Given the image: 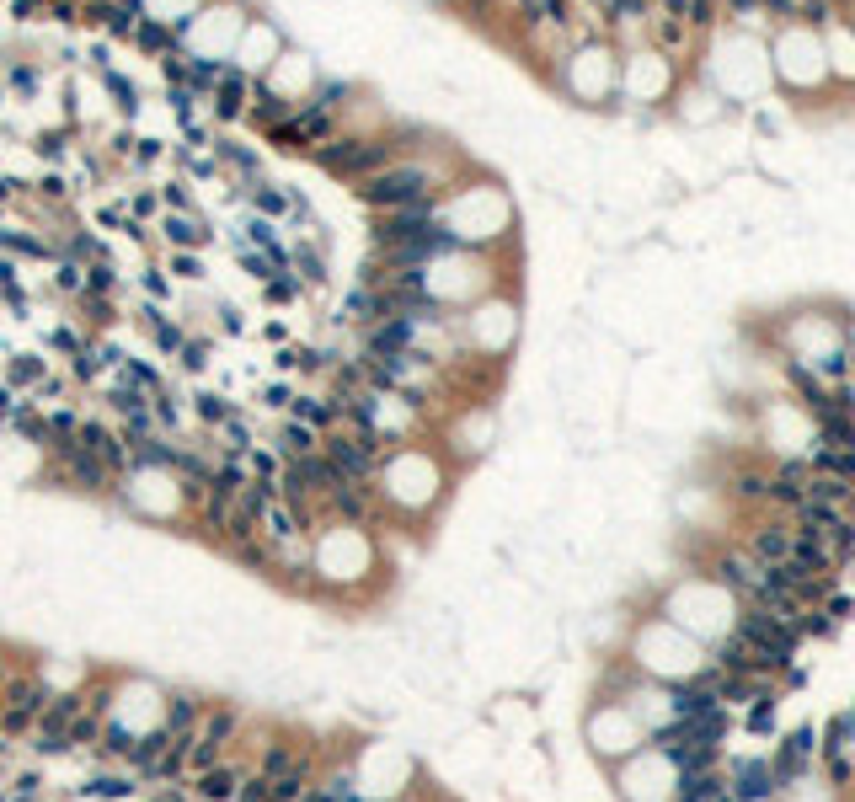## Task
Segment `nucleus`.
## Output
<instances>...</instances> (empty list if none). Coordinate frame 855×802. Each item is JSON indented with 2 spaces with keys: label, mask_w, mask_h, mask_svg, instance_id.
<instances>
[{
  "label": "nucleus",
  "mask_w": 855,
  "mask_h": 802,
  "mask_svg": "<svg viewBox=\"0 0 855 802\" xmlns=\"http://www.w3.org/2000/svg\"><path fill=\"white\" fill-rule=\"evenodd\" d=\"M182 38H176V27H166V22H156V16H139V27H134V49H145V54L166 59L171 49H176Z\"/></svg>",
  "instance_id": "nucleus-21"
},
{
  "label": "nucleus",
  "mask_w": 855,
  "mask_h": 802,
  "mask_svg": "<svg viewBox=\"0 0 855 802\" xmlns=\"http://www.w3.org/2000/svg\"><path fill=\"white\" fill-rule=\"evenodd\" d=\"M38 156L59 161V156H64V134H43V139H38Z\"/></svg>",
  "instance_id": "nucleus-39"
},
{
  "label": "nucleus",
  "mask_w": 855,
  "mask_h": 802,
  "mask_svg": "<svg viewBox=\"0 0 855 802\" xmlns=\"http://www.w3.org/2000/svg\"><path fill=\"white\" fill-rule=\"evenodd\" d=\"M299 759H305V749H294L289 739H268V744H262V759H257L252 770H257V776H268V781H284Z\"/></svg>",
  "instance_id": "nucleus-19"
},
{
  "label": "nucleus",
  "mask_w": 855,
  "mask_h": 802,
  "mask_svg": "<svg viewBox=\"0 0 855 802\" xmlns=\"http://www.w3.org/2000/svg\"><path fill=\"white\" fill-rule=\"evenodd\" d=\"M198 722H204V701H198L193 690H176V695L166 701L161 728H166L171 739H193V733H198Z\"/></svg>",
  "instance_id": "nucleus-16"
},
{
  "label": "nucleus",
  "mask_w": 855,
  "mask_h": 802,
  "mask_svg": "<svg viewBox=\"0 0 855 802\" xmlns=\"http://www.w3.org/2000/svg\"><path fill=\"white\" fill-rule=\"evenodd\" d=\"M176 358H182V369H204V364H209V343H198V338H187V343H182V353H176Z\"/></svg>",
  "instance_id": "nucleus-36"
},
{
  "label": "nucleus",
  "mask_w": 855,
  "mask_h": 802,
  "mask_svg": "<svg viewBox=\"0 0 855 802\" xmlns=\"http://www.w3.org/2000/svg\"><path fill=\"white\" fill-rule=\"evenodd\" d=\"M252 75L241 70V64H225V75H220V86H214V113L220 118H235L246 113V102H252Z\"/></svg>",
  "instance_id": "nucleus-15"
},
{
  "label": "nucleus",
  "mask_w": 855,
  "mask_h": 802,
  "mask_svg": "<svg viewBox=\"0 0 855 802\" xmlns=\"http://www.w3.org/2000/svg\"><path fill=\"white\" fill-rule=\"evenodd\" d=\"M775 802H781V797H775Z\"/></svg>",
  "instance_id": "nucleus-44"
},
{
  "label": "nucleus",
  "mask_w": 855,
  "mask_h": 802,
  "mask_svg": "<svg viewBox=\"0 0 855 802\" xmlns=\"http://www.w3.org/2000/svg\"><path fill=\"white\" fill-rule=\"evenodd\" d=\"M43 706H49V685H43V674H33V669H16V674H11V685H5L0 733H5V739H33V728H38Z\"/></svg>",
  "instance_id": "nucleus-8"
},
{
  "label": "nucleus",
  "mask_w": 855,
  "mask_h": 802,
  "mask_svg": "<svg viewBox=\"0 0 855 802\" xmlns=\"http://www.w3.org/2000/svg\"><path fill=\"white\" fill-rule=\"evenodd\" d=\"M241 706H204V722L193 733V749H187V776H204L209 765H220L230 754V744L241 739Z\"/></svg>",
  "instance_id": "nucleus-7"
},
{
  "label": "nucleus",
  "mask_w": 855,
  "mask_h": 802,
  "mask_svg": "<svg viewBox=\"0 0 855 802\" xmlns=\"http://www.w3.org/2000/svg\"><path fill=\"white\" fill-rule=\"evenodd\" d=\"M145 284H150V294H156V300H166V294H171V284H166V279H161V273H156V268L145 273Z\"/></svg>",
  "instance_id": "nucleus-41"
},
{
  "label": "nucleus",
  "mask_w": 855,
  "mask_h": 802,
  "mask_svg": "<svg viewBox=\"0 0 855 802\" xmlns=\"http://www.w3.org/2000/svg\"><path fill=\"white\" fill-rule=\"evenodd\" d=\"M610 781H615L621 802H674V797H679V787H684L679 765L652 744V739L636 749L631 759L610 765Z\"/></svg>",
  "instance_id": "nucleus-5"
},
{
  "label": "nucleus",
  "mask_w": 855,
  "mask_h": 802,
  "mask_svg": "<svg viewBox=\"0 0 855 802\" xmlns=\"http://www.w3.org/2000/svg\"><path fill=\"white\" fill-rule=\"evenodd\" d=\"M674 86V64L663 49H647V54H636L631 64H621V91H631L636 102H652V97H663Z\"/></svg>",
  "instance_id": "nucleus-10"
},
{
  "label": "nucleus",
  "mask_w": 855,
  "mask_h": 802,
  "mask_svg": "<svg viewBox=\"0 0 855 802\" xmlns=\"http://www.w3.org/2000/svg\"><path fill=\"white\" fill-rule=\"evenodd\" d=\"M54 284L64 289V294H75V289H86V268H75V263H59V268H54Z\"/></svg>",
  "instance_id": "nucleus-35"
},
{
  "label": "nucleus",
  "mask_w": 855,
  "mask_h": 802,
  "mask_svg": "<svg viewBox=\"0 0 855 802\" xmlns=\"http://www.w3.org/2000/svg\"><path fill=\"white\" fill-rule=\"evenodd\" d=\"M289 273H294L299 284H327V263H321V252H310V246H294Z\"/></svg>",
  "instance_id": "nucleus-25"
},
{
  "label": "nucleus",
  "mask_w": 855,
  "mask_h": 802,
  "mask_svg": "<svg viewBox=\"0 0 855 802\" xmlns=\"http://www.w3.org/2000/svg\"><path fill=\"white\" fill-rule=\"evenodd\" d=\"M759 562H770V568H786L792 562V551H797V524H792V514H775L770 519H759L754 530H748V540H743Z\"/></svg>",
  "instance_id": "nucleus-12"
},
{
  "label": "nucleus",
  "mask_w": 855,
  "mask_h": 802,
  "mask_svg": "<svg viewBox=\"0 0 855 802\" xmlns=\"http://www.w3.org/2000/svg\"><path fill=\"white\" fill-rule=\"evenodd\" d=\"M139 215H156V193H134V220Z\"/></svg>",
  "instance_id": "nucleus-42"
},
{
  "label": "nucleus",
  "mask_w": 855,
  "mask_h": 802,
  "mask_svg": "<svg viewBox=\"0 0 855 802\" xmlns=\"http://www.w3.org/2000/svg\"><path fill=\"white\" fill-rule=\"evenodd\" d=\"M43 380H49V364H43L38 353H16V358L5 364V386H11V391H38Z\"/></svg>",
  "instance_id": "nucleus-22"
},
{
  "label": "nucleus",
  "mask_w": 855,
  "mask_h": 802,
  "mask_svg": "<svg viewBox=\"0 0 855 802\" xmlns=\"http://www.w3.org/2000/svg\"><path fill=\"white\" fill-rule=\"evenodd\" d=\"M118 284V268L108 257H97V263H86V294H108Z\"/></svg>",
  "instance_id": "nucleus-27"
},
{
  "label": "nucleus",
  "mask_w": 855,
  "mask_h": 802,
  "mask_svg": "<svg viewBox=\"0 0 855 802\" xmlns=\"http://www.w3.org/2000/svg\"><path fill=\"white\" fill-rule=\"evenodd\" d=\"M385 802H417V797H385Z\"/></svg>",
  "instance_id": "nucleus-43"
},
{
  "label": "nucleus",
  "mask_w": 855,
  "mask_h": 802,
  "mask_svg": "<svg viewBox=\"0 0 855 802\" xmlns=\"http://www.w3.org/2000/svg\"><path fill=\"white\" fill-rule=\"evenodd\" d=\"M252 204H257L268 220H279V215H289V209H294V193H279L273 182H252Z\"/></svg>",
  "instance_id": "nucleus-26"
},
{
  "label": "nucleus",
  "mask_w": 855,
  "mask_h": 802,
  "mask_svg": "<svg viewBox=\"0 0 855 802\" xmlns=\"http://www.w3.org/2000/svg\"><path fill=\"white\" fill-rule=\"evenodd\" d=\"M0 246H11V252H22V257H49L43 241H33V235H11V230H0Z\"/></svg>",
  "instance_id": "nucleus-33"
},
{
  "label": "nucleus",
  "mask_w": 855,
  "mask_h": 802,
  "mask_svg": "<svg viewBox=\"0 0 855 802\" xmlns=\"http://www.w3.org/2000/svg\"><path fill=\"white\" fill-rule=\"evenodd\" d=\"M139 781L134 776H123V770H108V776H91L86 781V797H102V802H123L128 792H134Z\"/></svg>",
  "instance_id": "nucleus-24"
},
{
  "label": "nucleus",
  "mask_w": 855,
  "mask_h": 802,
  "mask_svg": "<svg viewBox=\"0 0 855 802\" xmlns=\"http://www.w3.org/2000/svg\"><path fill=\"white\" fill-rule=\"evenodd\" d=\"M321 450V434L310 428V423H299V417H289L284 434H279V455L294 460V455H316Z\"/></svg>",
  "instance_id": "nucleus-23"
},
{
  "label": "nucleus",
  "mask_w": 855,
  "mask_h": 802,
  "mask_svg": "<svg viewBox=\"0 0 855 802\" xmlns=\"http://www.w3.org/2000/svg\"><path fill=\"white\" fill-rule=\"evenodd\" d=\"M674 802H738V797H733V787H727V776H722V765H717V770H706V776L684 781Z\"/></svg>",
  "instance_id": "nucleus-20"
},
{
  "label": "nucleus",
  "mask_w": 855,
  "mask_h": 802,
  "mask_svg": "<svg viewBox=\"0 0 855 802\" xmlns=\"http://www.w3.org/2000/svg\"><path fill=\"white\" fill-rule=\"evenodd\" d=\"M439 187H444V172H439L433 161L406 156V161L385 167V172L364 177V182H358V198H364L375 215H391V209H406V204H428V198H439Z\"/></svg>",
  "instance_id": "nucleus-4"
},
{
  "label": "nucleus",
  "mask_w": 855,
  "mask_h": 802,
  "mask_svg": "<svg viewBox=\"0 0 855 802\" xmlns=\"http://www.w3.org/2000/svg\"><path fill=\"white\" fill-rule=\"evenodd\" d=\"M658 616H669L674 626H684L695 642L717 647V642H727V636L738 631L743 599H738V594H727L717 578L689 573V578H679V583L658 599Z\"/></svg>",
  "instance_id": "nucleus-2"
},
{
  "label": "nucleus",
  "mask_w": 855,
  "mask_h": 802,
  "mask_svg": "<svg viewBox=\"0 0 855 802\" xmlns=\"http://www.w3.org/2000/svg\"><path fill=\"white\" fill-rule=\"evenodd\" d=\"M770 765H775V781H781V792H786L792 781H802L807 770H818V728H792V733L775 744Z\"/></svg>",
  "instance_id": "nucleus-13"
},
{
  "label": "nucleus",
  "mask_w": 855,
  "mask_h": 802,
  "mask_svg": "<svg viewBox=\"0 0 855 802\" xmlns=\"http://www.w3.org/2000/svg\"><path fill=\"white\" fill-rule=\"evenodd\" d=\"M722 776H727V787H733V797H738V802H775V797H781V781H775L770 754H743V759H727V765H722Z\"/></svg>",
  "instance_id": "nucleus-9"
},
{
  "label": "nucleus",
  "mask_w": 855,
  "mask_h": 802,
  "mask_svg": "<svg viewBox=\"0 0 855 802\" xmlns=\"http://www.w3.org/2000/svg\"><path fill=\"white\" fill-rule=\"evenodd\" d=\"M262 294H268L273 305H284V300H294V294H299V279H294V273H273V279L262 284Z\"/></svg>",
  "instance_id": "nucleus-31"
},
{
  "label": "nucleus",
  "mask_w": 855,
  "mask_h": 802,
  "mask_svg": "<svg viewBox=\"0 0 855 802\" xmlns=\"http://www.w3.org/2000/svg\"><path fill=\"white\" fill-rule=\"evenodd\" d=\"M246 776H252V770H246V759H241V754H225L220 765H209L204 776H193V792H198L204 802H235Z\"/></svg>",
  "instance_id": "nucleus-14"
},
{
  "label": "nucleus",
  "mask_w": 855,
  "mask_h": 802,
  "mask_svg": "<svg viewBox=\"0 0 855 802\" xmlns=\"http://www.w3.org/2000/svg\"><path fill=\"white\" fill-rule=\"evenodd\" d=\"M108 86H113V97H118V102H123V108H128V113L139 108V102H134V86H128L123 75H113V70H108Z\"/></svg>",
  "instance_id": "nucleus-37"
},
{
  "label": "nucleus",
  "mask_w": 855,
  "mask_h": 802,
  "mask_svg": "<svg viewBox=\"0 0 855 802\" xmlns=\"http://www.w3.org/2000/svg\"><path fill=\"white\" fill-rule=\"evenodd\" d=\"M626 658L647 674V680H663V685H689L706 664H711V647L695 642L684 626H674L669 616H636L626 631Z\"/></svg>",
  "instance_id": "nucleus-1"
},
{
  "label": "nucleus",
  "mask_w": 855,
  "mask_h": 802,
  "mask_svg": "<svg viewBox=\"0 0 855 802\" xmlns=\"http://www.w3.org/2000/svg\"><path fill=\"white\" fill-rule=\"evenodd\" d=\"M102 27H108L113 38H134V27H139V22H134V11H123V5H108V11H102Z\"/></svg>",
  "instance_id": "nucleus-29"
},
{
  "label": "nucleus",
  "mask_w": 855,
  "mask_h": 802,
  "mask_svg": "<svg viewBox=\"0 0 855 802\" xmlns=\"http://www.w3.org/2000/svg\"><path fill=\"white\" fill-rule=\"evenodd\" d=\"M220 161H230L241 177H252V182H257V156H252L246 145H230V139H225V145H220Z\"/></svg>",
  "instance_id": "nucleus-28"
},
{
  "label": "nucleus",
  "mask_w": 855,
  "mask_h": 802,
  "mask_svg": "<svg viewBox=\"0 0 855 802\" xmlns=\"http://www.w3.org/2000/svg\"><path fill=\"white\" fill-rule=\"evenodd\" d=\"M171 273L187 279V284H198V279H204V263H198L193 252H176V257H171Z\"/></svg>",
  "instance_id": "nucleus-34"
},
{
  "label": "nucleus",
  "mask_w": 855,
  "mask_h": 802,
  "mask_svg": "<svg viewBox=\"0 0 855 802\" xmlns=\"http://www.w3.org/2000/svg\"><path fill=\"white\" fill-rule=\"evenodd\" d=\"M54 482H59V487H75V492H97V498L118 487L113 471L91 455V450H81V444H75L70 455H54Z\"/></svg>",
  "instance_id": "nucleus-11"
},
{
  "label": "nucleus",
  "mask_w": 855,
  "mask_h": 802,
  "mask_svg": "<svg viewBox=\"0 0 855 802\" xmlns=\"http://www.w3.org/2000/svg\"><path fill=\"white\" fill-rule=\"evenodd\" d=\"M193 401H198V412H204V423H214V428H220L225 417H235V406H230V401H220V396H214V391H204V396H193Z\"/></svg>",
  "instance_id": "nucleus-30"
},
{
  "label": "nucleus",
  "mask_w": 855,
  "mask_h": 802,
  "mask_svg": "<svg viewBox=\"0 0 855 802\" xmlns=\"http://www.w3.org/2000/svg\"><path fill=\"white\" fill-rule=\"evenodd\" d=\"M161 204L166 209H187V182H171L166 193H161Z\"/></svg>",
  "instance_id": "nucleus-38"
},
{
  "label": "nucleus",
  "mask_w": 855,
  "mask_h": 802,
  "mask_svg": "<svg viewBox=\"0 0 855 802\" xmlns=\"http://www.w3.org/2000/svg\"><path fill=\"white\" fill-rule=\"evenodd\" d=\"M235 802H273V781H268V776H257V770H252V776H246V781H241V797Z\"/></svg>",
  "instance_id": "nucleus-32"
},
{
  "label": "nucleus",
  "mask_w": 855,
  "mask_h": 802,
  "mask_svg": "<svg viewBox=\"0 0 855 802\" xmlns=\"http://www.w3.org/2000/svg\"><path fill=\"white\" fill-rule=\"evenodd\" d=\"M556 86H562L567 97H577V102H588V108L610 102V97L621 91V64L610 54V43H599V38L577 43L567 54V64L556 70Z\"/></svg>",
  "instance_id": "nucleus-6"
},
{
  "label": "nucleus",
  "mask_w": 855,
  "mask_h": 802,
  "mask_svg": "<svg viewBox=\"0 0 855 802\" xmlns=\"http://www.w3.org/2000/svg\"><path fill=\"white\" fill-rule=\"evenodd\" d=\"M583 744H588V754L610 770V765L631 759L636 749L647 744V728L636 722V711H631L626 701L594 695V701H588V711H583Z\"/></svg>",
  "instance_id": "nucleus-3"
},
{
  "label": "nucleus",
  "mask_w": 855,
  "mask_h": 802,
  "mask_svg": "<svg viewBox=\"0 0 855 802\" xmlns=\"http://www.w3.org/2000/svg\"><path fill=\"white\" fill-rule=\"evenodd\" d=\"M727 498L754 503V509H770V471H765V465H738V471L727 476Z\"/></svg>",
  "instance_id": "nucleus-17"
},
{
  "label": "nucleus",
  "mask_w": 855,
  "mask_h": 802,
  "mask_svg": "<svg viewBox=\"0 0 855 802\" xmlns=\"http://www.w3.org/2000/svg\"><path fill=\"white\" fill-rule=\"evenodd\" d=\"M161 230H166V241L176 246V252H182V246L193 252V246H204V241H209V225H204V220H198L193 209H166Z\"/></svg>",
  "instance_id": "nucleus-18"
},
{
  "label": "nucleus",
  "mask_w": 855,
  "mask_h": 802,
  "mask_svg": "<svg viewBox=\"0 0 855 802\" xmlns=\"http://www.w3.org/2000/svg\"><path fill=\"white\" fill-rule=\"evenodd\" d=\"M262 401H268V406H289V386H268V391H262Z\"/></svg>",
  "instance_id": "nucleus-40"
}]
</instances>
